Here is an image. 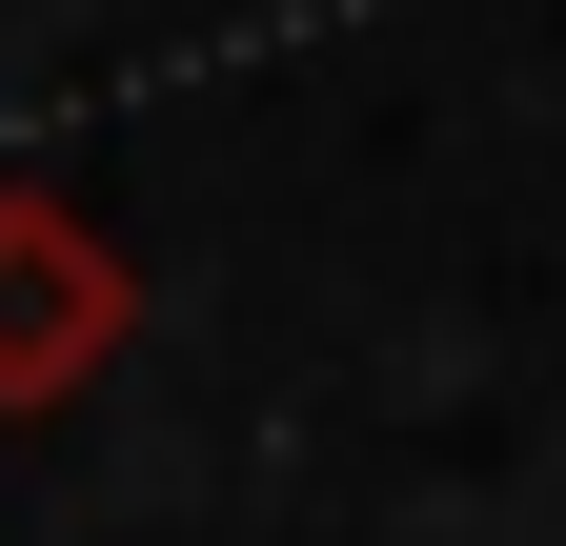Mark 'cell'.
<instances>
[{"label":"cell","mask_w":566,"mask_h":546,"mask_svg":"<svg viewBox=\"0 0 566 546\" xmlns=\"http://www.w3.org/2000/svg\"><path fill=\"white\" fill-rule=\"evenodd\" d=\"M142 324V263L82 223L61 182H0V405H82Z\"/></svg>","instance_id":"obj_1"}]
</instances>
